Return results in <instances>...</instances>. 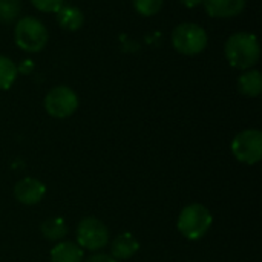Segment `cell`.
<instances>
[{"label":"cell","mask_w":262,"mask_h":262,"mask_svg":"<svg viewBox=\"0 0 262 262\" xmlns=\"http://www.w3.org/2000/svg\"><path fill=\"white\" fill-rule=\"evenodd\" d=\"M226 58L236 69H252L259 60V41L250 32H236L226 41Z\"/></svg>","instance_id":"cell-1"},{"label":"cell","mask_w":262,"mask_h":262,"mask_svg":"<svg viewBox=\"0 0 262 262\" xmlns=\"http://www.w3.org/2000/svg\"><path fill=\"white\" fill-rule=\"evenodd\" d=\"M212 221L213 218L209 209L204 207L203 204L195 203V204L186 206L181 210L177 227L184 238L190 241H196V239H201L209 232Z\"/></svg>","instance_id":"cell-2"},{"label":"cell","mask_w":262,"mask_h":262,"mask_svg":"<svg viewBox=\"0 0 262 262\" xmlns=\"http://www.w3.org/2000/svg\"><path fill=\"white\" fill-rule=\"evenodd\" d=\"M14 40L20 49L26 52H38L48 43V29L38 18L23 17L15 25Z\"/></svg>","instance_id":"cell-3"},{"label":"cell","mask_w":262,"mask_h":262,"mask_svg":"<svg viewBox=\"0 0 262 262\" xmlns=\"http://www.w3.org/2000/svg\"><path fill=\"white\" fill-rule=\"evenodd\" d=\"M173 48L184 55H196L207 46V34L196 23H180L172 32Z\"/></svg>","instance_id":"cell-4"},{"label":"cell","mask_w":262,"mask_h":262,"mask_svg":"<svg viewBox=\"0 0 262 262\" xmlns=\"http://www.w3.org/2000/svg\"><path fill=\"white\" fill-rule=\"evenodd\" d=\"M235 158L244 164H256L262 158V134L258 129L239 132L232 141Z\"/></svg>","instance_id":"cell-5"},{"label":"cell","mask_w":262,"mask_h":262,"mask_svg":"<svg viewBox=\"0 0 262 262\" xmlns=\"http://www.w3.org/2000/svg\"><path fill=\"white\" fill-rule=\"evenodd\" d=\"M78 107L77 94L68 86H55L45 97V109L54 118H68Z\"/></svg>","instance_id":"cell-6"},{"label":"cell","mask_w":262,"mask_h":262,"mask_svg":"<svg viewBox=\"0 0 262 262\" xmlns=\"http://www.w3.org/2000/svg\"><path fill=\"white\" fill-rule=\"evenodd\" d=\"M77 241L81 249L97 252L109 243V230L97 218H84L77 227Z\"/></svg>","instance_id":"cell-7"},{"label":"cell","mask_w":262,"mask_h":262,"mask_svg":"<svg viewBox=\"0 0 262 262\" xmlns=\"http://www.w3.org/2000/svg\"><path fill=\"white\" fill-rule=\"evenodd\" d=\"M46 193V186L37 180V178H23L20 180L15 187H14V196L17 198L18 203L25 206H34L38 204Z\"/></svg>","instance_id":"cell-8"},{"label":"cell","mask_w":262,"mask_h":262,"mask_svg":"<svg viewBox=\"0 0 262 262\" xmlns=\"http://www.w3.org/2000/svg\"><path fill=\"white\" fill-rule=\"evenodd\" d=\"M203 5L210 17L229 18L243 12L246 0H203Z\"/></svg>","instance_id":"cell-9"},{"label":"cell","mask_w":262,"mask_h":262,"mask_svg":"<svg viewBox=\"0 0 262 262\" xmlns=\"http://www.w3.org/2000/svg\"><path fill=\"white\" fill-rule=\"evenodd\" d=\"M138 249L140 243L132 233H121L112 241L111 256L114 259H129L138 252Z\"/></svg>","instance_id":"cell-10"},{"label":"cell","mask_w":262,"mask_h":262,"mask_svg":"<svg viewBox=\"0 0 262 262\" xmlns=\"http://www.w3.org/2000/svg\"><path fill=\"white\" fill-rule=\"evenodd\" d=\"M51 262H83V249L71 241H61L51 250Z\"/></svg>","instance_id":"cell-11"},{"label":"cell","mask_w":262,"mask_h":262,"mask_svg":"<svg viewBox=\"0 0 262 262\" xmlns=\"http://www.w3.org/2000/svg\"><path fill=\"white\" fill-rule=\"evenodd\" d=\"M57 23L66 31H77L84 23V15L80 8L72 5H63L57 11Z\"/></svg>","instance_id":"cell-12"},{"label":"cell","mask_w":262,"mask_h":262,"mask_svg":"<svg viewBox=\"0 0 262 262\" xmlns=\"http://www.w3.org/2000/svg\"><path fill=\"white\" fill-rule=\"evenodd\" d=\"M238 89L246 97H258L262 92V74L256 69H246L238 78Z\"/></svg>","instance_id":"cell-13"},{"label":"cell","mask_w":262,"mask_h":262,"mask_svg":"<svg viewBox=\"0 0 262 262\" xmlns=\"http://www.w3.org/2000/svg\"><path fill=\"white\" fill-rule=\"evenodd\" d=\"M41 235L48 241H61L68 233V226L63 218H48L41 223Z\"/></svg>","instance_id":"cell-14"},{"label":"cell","mask_w":262,"mask_h":262,"mask_svg":"<svg viewBox=\"0 0 262 262\" xmlns=\"http://www.w3.org/2000/svg\"><path fill=\"white\" fill-rule=\"evenodd\" d=\"M17 66L12 60L0 55V91L9 89L17 78Z\"/></svg>","instance_id":"cell-15"},{"label":"cell","mask_w":262,"mask_h":262,"mask_svg":"<svg viewBox=\"0 0 262 262\" xmlns=\"http://www.w3.org/2000/svg\"><path fill=\"white\" fill-rule=\"evenodd\" d=\"M21 12L20 0H0V23L9 25L17 20Z\"/></svg>","instance_id":"cell-16"},{"label":"cell","mask_w":262,"mask_h":262,"mask_svg":"<svg viewBox=\"0 0 262 262\" xmlns=\"http://www.w3.org/2000/svg\"><path fill=\"white\" fill-rule=\"evenodd\" d=\"M164 0H132L135 11L144 17H152L158 14L163 8Z\"/></svg>","instance_id":"cell-17"},{"label":"cell","mask_w":262,"mask_h":262,"mask_svg":"<svg viewBox=\"0 0 262 262\" xmlns=\"http://www.w3.org/2000/svg\"><path fill=\"white\" fill-rule=\"evenodd\" d=\"M32 5L41 12H57L64 3V0H31Z\"/></svg>","instance_id":"cell-18"},{"label":"cell","mask_w":262,"mask_h":262,"mask_svg":"<svg viewBox=\"0 0 262 262\" xmlns=\"http://www.w3.org/2000/svg\"><path fill=\"white\" fill-rule=\"evenodd\" d=\"M86 262H117V259H114L111 255H104V253H97L92 255L91 258H88Z\"/></svg>","instance_id":"cell-19"},{"label":"cell","mask_w":262,"mask_h":262,"mask_svg":"<svg viewBox=\"0 0 262 262\" xmlns=\"http://www.w3.org/2000/svg\"><path fill=\"white\" fill-rule=\"evenodd\" d=\"M34 71V63L31 60H23L18 66H17V72L20 74H29Z\"/></svg>","instance_id":"cell-20"},{"label":"cell","mask_w":262,"mask_h":262,"mask_svg":"<svg viewBox=\"0 0 262 262\" xmlns=\"http://www.w3.org/2000/svg\"><path fill=\"white\" fill-rule=\"evenodd\" d=\"M186 8H195L198 6L200 3H203V0H180Z\"/></svg>","instance_id":"cell-21"}]
</instances>
